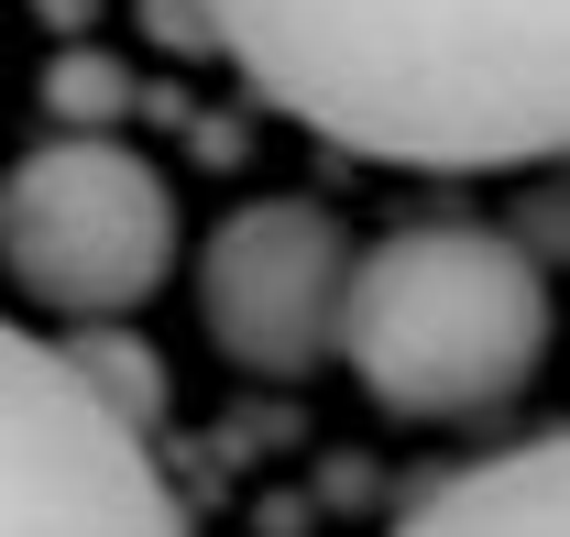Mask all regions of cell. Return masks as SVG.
<instances>
[{
    "instance_id": "6da1fadb",
    "label": "cell",
    "mask_w": 570,
    "mask_h": 537,
    "mask_svg": "<svg viewBox=\"0 0 570 537\" xmlns=\"http://www.w3.org/2000/svg\"><path fill=\"white\" fill-rule=\"evenodd\" d=\"M219 56L373 165H538L570 133V0H198Z\"/></svg>"
},
{
    "instance_id": "7a4b0ae2",
    "label": "cell",
    "mask_w": 570,
    "mask_h": 537,
    "mask_svg": "<svg viewBox=\"0 0 570 537\" xmlns=\"http://www.w3.org/2000/svg\"><path fill=\"white\" fill-rule=\"evenodd\" d=\"M330 340L395 417H494L549 351V285L483 219H417L341 274Z\"/></svg>"
},
{
    "instance_id": "3957f363",
    "label": "cell",
    "mask_w": 570,
    "mask_h": 537,
    "mask_svg": "<svg viewBox=\"0 0 570 537\" xmlns=\"http://www.w3.org/2000/svg\"><path fill=\"white\" fill-rule=\"evenodd\" d=\"M0 537H187L165 471L56 362V340L0 319Z\"/></svg>"
},
{
    "instance_id": "277c9868",
    "label": "cell",
    "mask_w": 570,
    "mask_h": 537,
    "mask_svg": "<svg viewBox=\"0 0 570 537\" xmlns=\"http://www.w3.org/2000/svg\"><path fill=\"white\" fill-rule=\"evenodd\" d=\"M176 253V198L121 143L77 133L11 165L0 187V264L56 307H132Z\"/></svg>"
},
{
    "instance_id": "5b68a950",
    "label": "cell",
    "mask_w": 570,
    "mask_h": 537,
    "mask_svg": "<svg viewBox=\"0 0 570 537\" xmlns=\"http://www.w3.org/2000/svg\"><path fill=\"white\" fill-rule=\"evenodd\" d=\"M341 219L330 208H230L198 253V307H209V340L253 373H307L330 351V319H341Z\"/></svg>"
},
{
    "instance_id": "8992f818",
    "label": "cell",
    "mask_w": 570,
    "mask_h": 537,
    "mask_svg": "<svg viewBox=\"0 0 570 537\" xmlns=\"http://www.w3.org/2000/svg\"><path fill=\"white\" fill-rule=\"evenodd\" d=\"M395 537H570V450L515 439L494 461L450 471L439 494H417V516Z\"/></svg>"
},
{
    "instance_id": "52a82bcc",
    "label": "cell",
    "mask_w": 570,
    "mask_h": 537,
    "mask_svg": "<svg viewBox=\"0 0 570 537\" xmlns=\"http://www.w3.org/2000/svg\"><path fill=\"white\" fill-rule=\"evenodd\" d=\"M56 362H67L77 384H88V396L110 406V417H121V428H154V406H165V373H154V351H142V340H121V330H88V340H67V351H56Z\"/></svg>"
},
{
    "instance_id": "ba28073f",
    "label": "cell",
    "mask_w": 570,
    "mask_h": 537,
    "mask_svg": "<svg viewBox=\"0 0 570 537\" xmlns=\"http://www.w3.org/2000/svg\"><path fill=\"white\" fill-rule=\"evenodd\" d=\"M121 99H132V77L110 67V56H56L45 67V110L56 121H121Z\"/></svg>"
},
{
    "instance_id": "9c48e42d",
    "label": "cell",
    "mask_w": 570,
    "mask_h": 537,
    "mask_svg": "<svg viewBox=\"0 0 570 537\" xmlns=\"http://www.w3.org/2000/svg\"><path fill=\"white\" fill-rule=\"evenodd\" d=\"M154 33H165L176 56H209V22H198V0H154Z\"/></svg>"
}]
</instances>
